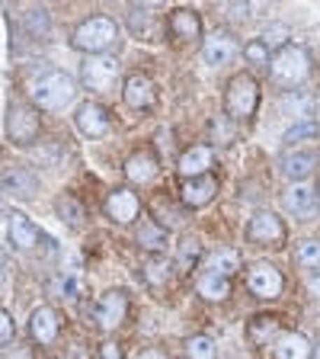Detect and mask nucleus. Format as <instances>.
I'll return each instance as SVG.
<instances>
[{
	"label": "nucleus",
	"mask_w": 320,
	"mask_h": 359,
	"mask_svg": "<svg viewBox=\"0 0 320 359\" xmlns=\"http://www.w3.org/2000/svg\"><path fill=\"white\" fill-rule=\"evenodd\" d=\"M246 289L253 292L256 299H279L282 295V273L269 263H253L246 269Z\"/></svg>",
	"instance_id": "0eeeda50"
},
{
	"label": "nucleus",
	"mask_w": 320,
	"mask_h": 359,
	"mask_svg": "<svg viewBox=\"0 0 320 359\" xmlns=\"http://www.w3.org/2000/svg\"><path fill=\"white\" fill-rule=\"evenodd\" d=\"M106 215L116 224H132L134 218L141 215V199L132 193V189H116L106 199Z\"/></svg>",
	"instance_id": "9b49d317"
},
{
	"label": "nucleus",
	"mask_w": 320,
	"mask_h": 359,
	"mask_svg": "<svg viewBox=\"0 0 320 359\" xmlns=\"http://www.w3.org/2000/svg\"><path fill=\"white\" fill-rule=\"evenodd\" d=\"M320 164V157L314 154V151H291V154L282 157V173L285 180H291V183H298V180H307L314 170H317Z\"/></svg>",
	"instance_id": "6ab92c4d"
},
{
	"label": "nucleus",
	"mask_w": 320,
	"mask_h": 359,
	"mask_svg": "<svg viewBox=\"0 0 320 359\" xmlns=\"http://www.w3.org/2000/svg\"><path fill=\"white\" fill-rule=\"evenodd\" d=\"M176 257H179V266H183V269L195 266V263H199V257H202L199 238H195V234H183V238H179V247H176Z\"/></svg>",
	"instance_id": "c85d7f7f"
},
{
	"label": "nucleus",
	"mask_w": 320,
	"mask_h": 359,
	"mask_svg": "<svg viewBox=\"0 0 320 359\" xmlns=\"http://www.w3.org/2000/svg\"><path fill=\"white\" fill-rule=\"evenodd\" d=\"M211 263H215L211 269H221V273H234V269L240 266V260H237V254H234V250H218Z\"/></svg>",
	"instance_id": "c9c22d12"
},
{
	"label": "nucleus",
	"mask_w": 320,
	"mask_h": 359,
	"mask_svg": "<svg viewBox=\"0 0 320 359\" xmlns=\"http://www.w3.org/2000/svg\"><path fill=\"white\" fill-rule=\"evenodd\" d=\"M77 93V83L74 77L67 74V71H48V74H42L36 81V87H32V100L39 103V109H64L71 100H74Z\"/></svg>",
	"instance_id": "7ed1b4c3"
},
{
	"label": "nucleus",
	"mask_w": 320,
	"mask_h": 359,
	"mask_svg": "<svg viewBox=\"0 0 320 359\" xmlns=\"http://www.w3.org/2000/svg\"><path fill=\"white\" fill-rule=\"evenodd\" d=\"M26 22H29V32H32V36H42V39H48V32H52V29H48V16H45L42 10H39V13H36V10H32V13L26 16Z\"/></svg>",
	"instance_id": "e433bc0d"
},
{
	"label": "nucleus",
	"mask_w": 320,
	"mask_h": 359,
	"mask_svg": "<svg viewBox=\"0 0 320 359\" xmlns=\"http://www.w3.org/2000/svg\"><path fill=\"white\" fill-rule=\"evenodd\" d=\"M74 126L81 128L83 138H103L109 132V116H106V109L99 103H83L74 112Z\"/></svg>",
	"instance_id": "4468645a"
},
{
	"label": "nucleus",
	"mask_w": 320,
	"mask_h": 359,
	"mask_svg": "<svg viewBox=\"0 0 320 359\" xmlns=\"http://www.w3.org/2000/svg\"><path fill=\"white\" fill-rule=\"evenodd\" d=\"M116 77H119V61L112 58V55H87L81 65V81L87 90H93V93H106V90H112V83H116Z\"/></svg>",
	"instance_id": "423d86ee"
},
{
	"label": "nucleus",
	"mask_w": 320,
	"mask_h": 359,
	"mask_svg": "<svg viewBox=\"0 0 320 359\" xmlns=\"http://www.w3.org/2000/svg\"><path fill=\"white\" fill-rule=\"evenodd\" d=\"M237 42H234L231 32H211L209 39H205V45H202V58H205V65L209 67H224L231 65L234 58H237Z\"/></svg>",
	"instance_id": "9d476101"
},
{
	"label": "nucleus",
	"mask_w": 320,
	"mask_h": 359,
	"mask_svg": "<svg viewBox=\"0 0 320 359\" xmlns=\"http://www.w3.org/2000/svg\"><path fill=\"white\" fill-rule=\"evenodd\" d=\"M58 330H61V318H58V311H55V308L42 305V308H36V311H32L29 334H32V340H36V344H42V346L55 344Z\"/></svg>",
	"instance_id": "2eb2a0df"
},
{
	"label": "nucleus",
	"mask_w": 320,
	"mask_h": 359,
	"mask_svg": "<svg viewBox=\"0 0 320 359\" xmlns=\"http://www.w3.org/2000/svg\"><path fill=\"white\" fill-rule=\"evenodd\" d=\"M164 22L157 20L151 10H132L128 16V32L134 39H141V42H157V39H164V29H160Z\"/></svg>",
	"instance_id": "412c9836"
},
{
	"label": "nucleus",
	"mask_w": 320,
	"mask_h": 359,
	"mask_svg": "<svg viewBox=\"0 0 320 359\" xmlns=\"http://www.w3.org/2000/svg\"><path fill=\"white\" fill-rule=\"evenodd\" d=\"M215 196H218V180L211 173H199V177H189L183 183V202L189 209H205Z\"/></svg>",
	"instance_id": "ddd939ff"
},
{
	"label": "nucleus",
	"mask_w": 320,
	"mask_h": 359,
	"mask_svg": "<svg viewBox=\"0 0 320 359\" xmlns=\"http://www.w3.org/2000/svg\"><path fill=\"white\" fill-rule=\"evenodd\" d=\"M282 205L291 212L295 218H301V222H311L314 215H317V193H314L307 183H288V187L282 189Z\"/></svg>",
	"instance_id": "6e6552de"
},
{
	"label": "nucleus",
	"mask_w": 320,
	"mask_h": 359,
	"mask_svg": "<svg viewBox=\"0 0 320 359\" xmlns=\"http://www.w3.org/2000/svg\"><path fill=\"white\" fill-rule=\"evenodd\" d=\"M99 359H122L119 344H112V340H106V344H103V350H99Z\"/></svg>",
	"instance_id": "ea45409f"
},
{
	"label": "nucleus",
	"mask_w": 320,
	"mask_h": 359,
	"mask_svg": "<svg viewBox=\"0 0 320 359\" xmlns=\"http://www.w3.org/2000/svg\"><path fill=\"white\" fill-rule=\"evenodd\" d=\"M134 359H170V356H167L164 350H157V346H151V350H141Z\"/></svg>",
	"instance_id": "a19ab883"
},
{
	"label": "nucleus",
	"mask_w": 320,
	"mask_h": 359,
	"mask_svg": "<svg viewBox=\"0 0 320 359\" xmlns=\"http://www.w3.org/2000/svg\"><path fill=\"white\" fill-rule=\"evenodd\" d=\"M246 238L253 241V244H282L285 238V224L276 212H256L246 224Z\"/></svg>",
	"instance_id": "1a4fd4ad"
},
{
	"label": "nucleus",
	"mask_w": 320,
	"mask_h": 359,
	"mask_svg": "<svg viewBox=\"0 0 320 359\" xmlns=\"http://www.w3.org/2000/svg\"><path fill=\"white\" fill-rule=\"evenodd\" d=\"M285 36H288V29H285L282 22H276V26H272V32H266V39H263V42H266V45H269V52H272L276 45H282V42H285Z\"/></svg>",
	"instance_id": "58836bf2"
},
{
	"label": "nucleus",
	"mask_w": 320,
	"mask_h": 359,
	"mask_svg": "<svg viewBox=\"0 0 320 359\" xmlns=\"http://www.w3.org/2000/svg\"><path fill=\"white\" fill-rule=\"evenodd\" d=\"M189 359H215V340L211 337H193L186 344Z\"/></svg>",
	"instance_id": "2f4dec72"
},
{
	"label": "nucleus",
	"mask_w": 320,
	"mask_h": 359,
	"mask_svg": "<svg viewBox=\"0 0 320 359\" xmlns=\"http://www.w3.org/2000/svg\"><path fill=\"white\" fill-rule=\"evenodd\" d=\"M244 55H246V61H250V65H269V45L263 42V39H253V42H246Z\"/></svg>",
	"instance_id": "f704fd0d"
},
{
	"label": "nucleus",
	"mask_w": 320,
	"mask_h": 359,
	"mask_svg": "<svg viewBox=\"0 0 320 359\" xmlns=\"http://www.w3.org/2000/svg\"><path fill=\"white\" fill-rule=\"evenodd\" d=\"M122 97H125V103L132 109H151L157 103V87L148 74H132L125 77V93Z\"/></svg>",
	"instance_id": "dca6fc26"
},
{
	"label": "nucleus",
	"mask_w": 320,
	"mask_h": 359,
	"mask_svg": "<svg viewBox=\"0 0 320 359\" xmlns=\"http://www.w3.org/2000/svg\"><path fill=\"white\" fill-rule=\"evenodd\" d=\"M144 4H160V0H144Z\"/></svg>",
	"instance_id": "49530a36"
},
{
	"label": "nucleus",
	"mask_w": 320,
	"mask_h": 359,
	"mask_svg": "<svg viewBox=\"0 0 320 359\" xmlns=\"http://www.w3.org/2000/svg\"><path fill=\"white\" fill-rule=\"evenodd\" d=\"M256 103H260V87L250 74H237L231 77L228 90H224V106H228V116L231 119H250L256 112Z\"/></svg>",
	"instance_id": "20e7f679"
},
{
	"label": "nucleus",
	"mask_w": 320,
	"mask_h": 359,
	"mask_svg": "<svg viewBox=\"0 0 320 359\" xmlns=\"http://www.w3.org/2000/svg\"><path fill=\"white\" fill-rule=\"evenodd\" d=\"M4 128H7V138L13 144H32L39 138V132H42V122H39L36 109L29 103H10Z\"/></svg>",
	"instance_id": "39448f33"
},
{
	"label": "nucleus",
	"mask_w": 320,
	"mask_h": 359,
	"mask_svg": "<svg viewBox=\"0 0 320 359\" xmlns=\"http://www.w3.org/2000/svg\"><path fill=\"white\" fill-rule=\"evenodd\" d=\"M157 173H160V164H157L154 151L141 148V151H134V154H128L125 180H132V183H151V180H157Z\"/></svg>",
	"instance_id": "f3484780"
},
{
	"label": "nucleus",
	"mask_w": 320,
	"mask_h": 359,
	"mask_svg": "<svg viewBox=\"0 0 320 359\" xmlns=\"http://www.w3.org/2000/svg\"><path fill=\"white\" fill-rule=\"evenodd\" d=\"M211 157L215 154H211L209 144H195V148L179 154V173L183 177H199V173H205L211 167Z\"/></svg>",
	"instance_id": "5701e85b"
},
{
	"label": "nucleus",
	"mask_w": 320,
	"mask_h": 359,
	"mask_svg": "<svg viewBox=\"0 0 320 359\" xmlns=\"http://www.w3.org/2000/svg\"><path fill=\"white\" fill-rule=\"evenodd\" d=\"M13 334H16V324H13V318H10L4 308H0V346H7L10 340H13Z\"/></svg>",
	"instance_id": "4c0bfd02"
},
{
	"label": "nucleus",
	"mask_w": 320,
	"mask_h": 359,
	"mask_svg": "<svg viewBox=\"0 0 320 359\" xmlns=\"http://www.w3.org/2000/svg\"><path fill=\"white\" fill-rule=\"evenodd\" d=\"M195 292H199L205 302H224L231 295V279H228V273H221V269H209V273L199 276Z\"/></svg>",
	"instance_id": "aec40b11"
},
{
	"label": "nucleus",
	"mask_w": 320,
	"mask_h": 359,
	"mask_svg": "<svg viewBox=\"0 0 320 359\" xmlns=\"http://www.w3.org/2000/svg\"><path fill=\"white\" fill-rule=\"evenodd\" d=\"M4 359H29V353H26V350H20V346H13V350H7V353H4Z\"/></svg>",
	"instance_id": "79ce46f5"
},
{
	"label": "nucleus",
	"mask_w": 320,
	"mask_h": 359,
	"mask_svg": "<svg viewBox=\"0 0 320 359\" xmlns=\"http://www.w3.org/2000/svg\"><path fill=\"white\" fill-rule=\"evenodd\" d=\"M71 42H74V48L90 52V55L109 52V48L119 45V26H116L109 16H90V20H83L74 29Z\"/></svg>",
	"instance_id": "f03ea898"
},
{
	"label": "nucleus",
	"mask_w": 320,
	"mask_h": 359,
	"mask_svg": "<svg viewBox=\"0 0 320 359\" xmlns=\"http://www.w3.org/2000/svg\"><path fill=\"white\" fill-rule=\"evenodd\" d=\"M58 218L67 224V228H81L83 224V205L74 199V196H61L58 199Z\"/></svg>",
	"instance_id": "cd10ccee"
},
{
	"label": "nucleus",
	"mask_w": 320,
	"mask_h": 359,
	"mask_svg": "<svg viewBox=\"0 0 320 359\" xmlns=\"http://www.w3.org/2000/svg\"><path fill=\"white\" fill-rule=\"evenodd\" d=\"M307 138H317V122L314 119H295V126L282 135L285 144H295V142H307Z\"/></svg>",
	"instance_id": "7c9ffc66"
},
{
	"label": "nucleus",
	"mask_w": 320,
	"mask_h": 359,
	"mask_svg": "<svg viewBox=\"0 0 320 359\" xmlns=\"http://www.w3.org/2000/svg\"><path fill=\"white\" fill-rule=\"evenodd\" d=\"M298 263L307 269H320V244L317 241H301L298 244Z\"/></svg>",
	"instance_id": "473e14b6"
},
{
	"label": "nucleus",
	"mask_w": 320,
	"mask_h": 359,
	"mask_svg": "<svg viewBox=\"0 0 320 359\" xmlns=\"http://www.w3.org/2000/svg\"><path fill=\"white\" fill-rule=\"evenodd\" d=\"M311 292H314V295H320V273H317V276H314V283H311Z\"/></svg>",
	"instance_id": "37998d69"
},
{
	"label": "nucleus",
	"mask_w": 320,
	"mask_h": 359,
	"mask_svg": "<svg viewBox=\"0 0 320 359\" xmlns=\"http://www.w3.org/2000/svg\"><path fill=\"white\" fill-rule=\"evenodd\" d=\"M314 359H320V346H317V350H314Z\"/></svg>",
	"instance_id": "a18cd8bd"
},
{
	"label": "nucleus",
	"mask_w": 320,
	"mask_h": 359,
	"mask_svg": "<svg viewBox=\"0 0 320 359\" xmlns=\"http://www.w3.org/2000/svg\"><path fill=\"white\" fill-rule=\"evenodd\" d=\"M269 74H272V83L285 90H295L311 77V55L301 45H282L272 58H269Z\"/></svg>",
	"instance_id": "f257e3e1"
},
{
	"label": "nucleus",
	"mask_w": 320,
	"mask_h": 359,
	"mask_svg": "<svg viewBox=\"0 0 320 359\" xmlns=\"http://www.w3.org/2000/svg\"><path fill=\"white\" fill-rule=\"evenodd\" d=\"M7 228H10V244H13L16 250H32V247L39 244V228L22 215V212H13V215H10Z\"/></svg>",
	"instance_id": "4be33fe9"
},
{
	"label": "nucleus",
	"mask_w": 320,
	"mask_h": 359,
	"mask_svg": "<svg viewBox=\"0 0 320 359\" xmlns=\"http://www.w3.org/2000/svg\"><path fill=\"white\" fill-rule=\"evenodd\" d=\"M138 241H141V247H148V250H164L167 247V231L157 222H148V224H141Z\"/></svg>",
	"instance_id": "c756f323"
},
{
	"label": "nucleus",
	"mask_w": 320,
	"mask_h": 359,
	"mask_svg": "<svg viewBox=\"0 0 320 359\" xmlns=\"http://www.w3.org/2000/svg\"><path fill=\"white\" fill-rule=\"evenodd\" d=\"M4 187H7L16 199H32V196L39 193V180H36V173H32L29 167L13 164V167L4 170Z\"/></svg>",
	"instance_id": "a211bd4d"
},
{
	"label": "nucleus",
	"mask_w": 320,
	"mask_h": 359,
	"mask_svg": "<svg viewBox=\"0 0 320 359\" xmlns=\"http://www.w3.org/2000/svg\"><path fill=\"white\" fill-rule=\"evenodd\" d=\"M125 311H128V295L122 289H109L103 295L97 308V321L103 330H116L122 321H125Z\"/></svg>",
	"instance_id": "f8f14e48"
},
{
	"label": "nucleus",
	"mask_w": 320,
	"mask_h": 359,
	"mask_svg": "<svg viewBox=\"0 0 320 359\" xmlns=\"http://www.w3.org/2000/svg\"><path fill=\"white\" fill-rule=\"evenodd\" d=\"M234 126H231V119L228 116H218L215 122H211V138H215V144H231L234 142Z\"/></svg>",
	"instance_id": "72a5a7b5"
},
{
	"label": "nucleus",
	"mask_w": 320,
	"mask_h": 359,
	"mask_svg": "<svg viewBox=\"0 0 320 359\" xmlns=\"http://www.w3.org/2000/svg\"><path fill=\"white\" fill-rule=\"evenodd\" d=\"M0 283H4V260H0Z\"/></svg>",
	"instance_id": "c03bdc74"
},
{
	"label": "nucleus",
	"mask_w": 320,
	"mask_h": 359,
	"mask_svg": "<svg viewBox=\"0 0 320 359\" xmlns=\"http://www.w3.org/2000/svg\"><path fill=\"white\" fill-rule=\"evenodd\" d=\"M279 359H311V344L305 334H282L276 346Z\"/></svg>",
	"instance_id": "393cba45"
},
{
	"label": "nucleus",
	"mask_w": 320,
	"mask_h": 359,
	"mask_svg": "<svg viewBox=\"0 0 320 359\" xmlns=\"http://www.w3.org/2000/svg\"><path fill=\"white\" fill-rule=\"evenodd\" d=\"M170 273H173L170 260H164V257H151V260L141 266V276L151 289H164V285L170 283Z\"/></svg>",
	"instance_id": "a878e982"
},
{
	"label": "nucleus",
	"mask_w": 320,
	"mask_h": 359,
	"mask_svg": "<svg viewBox=\"0 0 320 359\" xmlns=\"http://www.w3.org/2000/svg\"><path fill=\"white\" fill-rule=\"evenodd\" d=\"M170 26L183 42H193V39L202 36V20L193 13V10H173L170 13Z\"/></svg>",
	"instance_id": "b1692460"
},
{
	"label": "nucleus",
	"mask_w": 320,
	"mask_h": 359,
	"mask_svg": "<svg viewBox=\"0 0 320 359\" xmlns=\"http://www.w3.org/2000/svg\"><path fill=\"white\" fill-rule=\"evenodd\" d=\"M276 334H279V318H272V314H260V318L250 321V340L256 346H266Z\"/></svg>",
	"instance_id": "bb28decb"
}]
</instances>
